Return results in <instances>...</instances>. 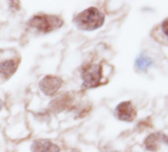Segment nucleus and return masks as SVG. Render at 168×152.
I'll use <instances>...</instances> for the list:
<instances>
[{
	"instance_id": "f257e3e1",
	"label": "nucleus",
	"mask_w": 168,
	"mask_h": 152,
	"mask_svg": "<svg viewBox=\"0 0 168 152\" xmlns=\"http://www.w3.org/2000/svg\"><path fill=\"white\" fill-rule=\"evenodd\" d=\"M105 22V15L96 7H89L75 17L74 23L82 31H94L99 29Z\"/></svg>"
},
{
	"instance_id": "f03ea898",
	"label": "nucleus",
	"mask_w": 168,
	"mask_h": 152,
	"mask_svg": "<svg viewBox=\"0 0 168 152\" xmlns=\"http://www.w3.org/2000/svg\"><path fill=\"white\" fill-rule=\"evenodd\" d=\"M28 24L30 27L36 29L37 31L44 33V34H48V33H51L53 30L61 28L63 25V21L57 16L36 15L30 19Z\"/></svg>"
},
{
	"instance_id": "7ed1b4c3",
	"label": "nucleus",
	"mask_w": 168,
	"mask_h": 152,
	"mask_svg": "<svg viewBox=\"0 0 168 152\" xmlns=\"http://www.w3.org/2000/svg\"><path fill=\"white\" fill-rule=\"evenodd\" d=\"M81 79L83 81L82 87L91 89L98 87L102 79V66L99 64H87L81 70Z\"/></svg>"
},
{
	"instance_id": "20e7f679",
	"label": "nucleus",
	"mask_w": 168,
	"mask_h": 152,
	"mask_svg": "<svg viewBox=\"0 0 168 152\" xmlns=\"http://www.w3.org/2000/svg\"><path fill=\"white\" fill-rule=\"evenodd\" d=\"M62 79L58 76L48 75L40 81L39 87L46 96H52L62 86Z\"/></svg>"
},
{
	"instance_id": "39448f33",
	"label": "nucleus",
	"mask_w": 168,
	"mask_h": 152,
	"mask_svg": "<svg viewBox=\"0 0 168 152\" xmlns=\"http://www.w3.org/2000/svg\"><path fill=\"white\" fill-rule=\"evenodd\" d=\"M116 116L117 118L123 122L131 123L137 117V111L133 106L132 102L126 101L120 103L116 108Z\"/></svg>"
},
{
	"instance_id": "423d86ee",
	"label": "nucleus",
	"mask_w": 168,
	"mask_h": 152,
	"mask_svg": "<svg viewBox=\"0 0 168 152\" xmlns=\"http://www.w3.org/2000/svg\"><path fill=\"white\" fill-rule=\"evenodd\" d=\"M32 152H61V148L48 139H36L31 144Z\"/></svg>"
},
{
	"instance_id": "0eeeda50",
	"label": "nucleus",
	"mask_w": 168,
	"mask_h": 152,
	"mask_svg": "<svg viewBox=\"0 0 168 152\" xmlns=\"http://www.w3.org/2000/svg\"><path fill=\"white\" fill-rule=\"evenodd\" d=\"M164 136L165 134L162 132H154L148 135V137L144 139V147L146 150L148 151H157L159 148L160 141H164Z\"/></svg>"
},
{
	"instance_id": "6e6552de",
	"label": "nucleus",
	"mask_w": 168,
	"mask_h": 152,
	"mask_svg": "<svg viewBox=\"0 0 168 152\" xmlns=\"http://www.w3.org/2000/svg\"><path fill=\"white\" fill-rule=\"evenodd\" d=\"M18 68V65L15 60L7 59L2 62H0V74L3 75L5 78H9L12 76Z\"/></svg>"
},
{
	"instance_id": "1a4fd4ad",
	"label": "nucleus",
	"mask_w": 168,
	"mask_h": 152,
	"mask_svg": "<svg viewBox=\"0 0 168 152\" xmlns=\"http://www.w3.org/2000/svg\"><path fill=\"white\" fill-rule=\"evenodd\" d=\"M70 103V98L67 94H62L51 102V109L55 112H61L64 110Z\"/></svg>"
},
{
	"instance_id": "9d476101",
	"label": "nucleus",
	"mask_w": 168,
	"mask_h": 152,
	"mask_svg": "<svg viewBox=\"0 0 168 152\" xmlns=\"http://www.w3.org/2000/svg\"><path fill=\"white\" fill-rule=\"evenodd\" d=\"M153 63V60L149 56H144V54H140L135 60V67H137L140 71H146L148 67H150Z\"/></svg>"
},
{
	"instance_id": "9b49d317",
	"label": "nucleus",
	"mask_w": 168,
	"mask_h": 152,
	"mask_svg": "<svg viewBox=\"0 0 168 152\" xmlns=\"http://www.w3.org/2000/svg\"><path fill=\"white\" fill-rule=\"evenodd\" d=\"M161 30L163 32V34L165 35V37L168 40V18H166L161 24Z\"/></svg>"
},
{
	"instance_id": "f8f14e48",
	"label": "nucleus",
	"mask_w": 168,
	"mask_h": 152,
	"mask_svg": "<svg viewBox=\"0 0 168 152\" xmlns=\"http://www.w3.org/2000/svg\"><path fill=\"white\" fill-rule=\"evenodd\" d=\"M2 107H3V102L1 101V99H0V111H1Z\"/></svg>"
},
{
	"instance_id": "ddd939ff",
	"label": "nucleus",
	"mask_w": 168,
	"mask_h": 152,
	"mask_svg": "<svg viewBox=\"0 0 168 152\" xmlns=\"http://www.w3.org/2000/svg\"><path fill=\"white\" fill-rule=\"evenodd\" d=\"M77 152H78V151H77Z\"/></svg>"
}]
</instances>
